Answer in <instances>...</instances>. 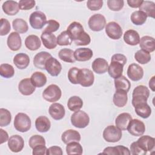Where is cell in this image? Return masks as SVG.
Returning <instances> with one entry per match:
<instances>
[{
  "mask_svg": "<svg viewBox=\"0 0 155 155\" xmlns=\"http://www.w3.org/2000/svg\"><path fill=\"white\" fill-rule=\"evenodd\" d=\"M67 31L76 45H87L91 42L90 35L84 31L82 25L78 22H71Z\"/></svg>",
  "mask_w": 155,
  "mask_h": 155,
  "instance_id": "obj_1",
  "label": "cell"
},
{
  "mask_svg": "<svg viewBox=\"0 0 155 155\" xmlns=\"http://www.w3.org/2000/svg\"><path fill=\"white\" fill-rule=\"evenodd\" d=\"M127 59L126 56L122 54H115L112 56L111 63L108 68V73L109 75L116 79L122 75L124 66L127 63Z\"/></svg>",
  "mask_w": 155,
  "mask_h": 155,
  "instance_id": "obj_2",
  "label": "cell"
},
{
  "mask_svg": "<svg viewBox=\"0 0 155 155\" xmlns=\"http://www.w3.org/2000/svg\"><path fill=\"white\" fill-rule=\"evenodd\" d=\"M15 128L21 133L28 131L31 126V119L29 116L24 113H18L14 119Z\"/></svg>",
  "mask_w": 155,
  "mask_h": 155,
  "instance_id": "obj_3",
  "label": "cell"
},
{
  "mask_svg": "<svg viewBox=\"0 0 155 155\" xmlns=\"http://www.w3.org/2000/svg\"><path fill=\"white\" fill-rule=\"evenodd\" d=\"M150 96L149 89L145 85L137 86L133 91L132 105L133 107L140 103L147 102Z\"/></svg>",
  "mask_w": 155,
  "mask_h": 155,
  "instance_id": "obj_4",
  "label": "cell"
},
{
  "mask_svg": "<svg viewBox=\"0 0 155 155\" xmlns=\"http://www.w3.org/2000/svg\"><path fill=\"white\" fill-rule=\"evenodd\" d=\"M90 122V117L87 113L82 110L75 111L71 116V124L78 128H85Z\"/></svg>",
  "mask_w": 155,
  "mask_h": 155,
  "instance_id": "obj_5",
  "label": "cell"
},
{
  "mask_svg": "<svg viewBox=\"0 0 155 155\" xmlns=\"http://www.w3.org/2000/svg\"><path fill=\"white\" fill-rule=\"evenodd\" d=\"M61 96V90L56 84H51L48 85L42 92L43 98L49 102L58 101L60 99Z\"/></svg>",
  "mask_w": 155,
  "mask_h": 155,
  "instance_id": "obj_6",
  "label": "cell"
},
{
  "mask_svg": "<svg viewBox=\"0 0 155 155\" xmlns=\"http://www.w3.org/2000/svg\"><path fill=\"white\" fill-rule=\"evenodd\" d=\"M122 130L114 125L107 127L103 131V137L108 142H117L122 138Z\"/></svg>",
  "mask_w": 155,
  "mask_h": 155,
  "instance_id": "obj_7",
  "label": "cell"
},
{
  "mask_svg": "<svg viewBox=\"0 0 155 155\" xmlns=\"http://www.w3.org/2000/svg\"><path fill=\"white\" fill-rule=\"evenodd\" d=\"M94 81V76L91 70L88 68L79 69L78 76V83L84 87L91 86Z\"/></svg>",
  "mask_w": 155,
  "mask_h": 155,
  "instance_id": "obj_8",
  "label": "cell"
},
{
  "mask_svg": "<svg viewBox=\"0 0 155 155\" xmlns=\"http://www.w3.org/2000/svg\"><path fill=\"white\" fill-rule=\"evenodd\" d=\"M47 22L45 15L41 11H35L30 16L29 22L34 29H41L47 24Z\"/></svg>",
  "mask_w": 155,
  "mask_h": 155,
  "instance_id": "obj_9",
  "label": "cell"
},
{
  "mask_svg": "<svg viewBox=\"0 0 155 155\" xmlns=\"http://www.w3.org/2000/svg\"><path fill=\"white\" fill-rule=\"evenodd\" d=\"M88 24L91 30L99 31L104 28L106 25V19L101 14H94L89 18Z\"/></svg>",
  "mask_w": 155,
  "mask_h": 155,
  "instance_id": "obj_10",
  "label": "cell"
},
{
  "mask_svg": "<svg viewBox=\"0 0 155 155\" xmlns=\"http://www.w3.org/2000/svg\"><path fill=\"white\" fill-rule=\"evenodd\" d=\"M127 130L132 136H140L145 133V126L142 121L134 119L130 122Z\"/></svg>",
  "mask_w": 155,
  "mask_h": 155,
  "instance_id": "obj_11",
  "label": "cell"
},
{
  "mask_svg": "<svg viewBox=\"0 0 155 155\" xmlns=\"http://www.w3.org/2000/svg\"><path fill=\"white\" fill-rule=\"evenodd\" d=\"M105 33L110 38L117 40L121 38L122 35V29L119 24L111 21L106 25Z\"/></svg>",
  "mask_w": 155,
  "mask_h": 155,
  "instance_id": "obj_12",
  "label": "cell"
},
{
  "mask_svg": "<svg viewBox=\"0 0 155 155\" xmlns=\"http://www.w3.org/2000/svg\"><path fill=\"white\" fill-rule=\"evenodd\" d=\"M45 68L47 71L52 76H58L62 70L61 63L52 56L47 61Z\"/></svg>",
  "mask_w": 155,
  "mask_h": 155,
  "instance_id": "obj_13",
  "label": "cell"
},
{
  "mask_svg": "<svg viewBox=\"0 0 155 155\" xmlns=\"http://www.w3.org/2000/svg\"><path fill=\"white\" fill-rule=\"evenodd\" d=\"M8 147L12 152H20L24 147V140L23 138L18 134L13 135L10 136L8 140Z\"/></svg>",
  "mask_w": 155,
  "mask_h": 155,
  "instance_id": "obj_14",
  "label": "cell"
},
{
  "mask_svg": "<svg viewBox=\"0 0 155 155\" xmlns=\"http://www.w3.org/2000/svg\"><path fill=\"white\" fill-rule=\"evenodd\" d=\"M128 77L133 81H138L143 76V70L139 65L133 63L130 64L127 69Z\"/></svg>",
  "mask_w": 155,
  "mask_h": 155,
  "instance_id": "obj_15",
  "label": "cell"
},
{
  "mask_svg": "<svg viewBox=\"0 0 155 155\" xmlns=\"http://www.w3.org/2000/svg\"><path fill=\"white\" fill-rule=\"evenodd\" d=\"M48 112L50 116L56 120L63 119L65 114V110L64 106L59 103L52 104L49 107Z\"/></svg>",
  "mask_w": 155,
  "mask_h": 155,
  "instance_id": "obj_16",
  "label": "cell"
},
{
  "mask_svg": "<svg viewBox=\"0 0 155 155\" xmlns=\"http://www.w3.org/2000/svg\"><path fill=\"white\" fill-rule=\"evenodd\" d=\"M139 146L145 151H150L153 150L155 145V139L154 137L148 135L140 136L136 141Z\"/></svg>",
  "mask_w": 155,
  "mask_h": 155,
  "instance_id": "obj_17",
  "label": "cell"
},
{
  "mask_svg": "<svg viewBox=\"0 0 155 155\" xmlns=\"http://www.w3.org/2000/svg\"><path fill=\"white\" fill-rule=\"evenodd\" d=\"M36 87L33 85L31 79L25 78L22 79L18 85V90L19 92L24 96H29L33 93Z\"/></svg>",
  "mask_w": 155,
  "mask_h": 155,
  "instance_id": "obj_18",
  "label": "cell"
},
{
  "mask_svg": "<svg viewBox=\"0 0 155 155\" xmlns=\"http://www.w3.org/2000/svg\"><path fill=\"white\" fill-rule=\"evenodd\" d=\"M7 44L12 51H18L22 45V40L19 34L17 32H12L7 38Z\"/></svg>",
  "mask_w": 155,
  "mask_h": 155,
  "instance_id": "obj_19",
  "label": "cell"
},
{
  "mask_svg": "<svg viewBox=\"0 0 155 155\" xmlns=\"http://www.w3.org/2000/svg\"><path fill=\"white\" fill-rule=\"evenodd\" d=\"M41 39L44 46L47 49H54L58 45L57 38L51 33L43 31L41 34Z\"/></svg>",
  "mask_w": 155,
  "mask_h": 155,
  "instance_id": "obj_20",
  "label": "cell"
},
{
  "mask_svg": "<svg viewBox=\"0 0 155 155\" xmlns=\"http://www.w3.org/2000/svg\"><path fill=\"white\" fill-rule=\"evenodd\" d=\"M93 55V51L89 48H79L74 51L75 60L79 62L89 61Z\"/></svg>",
  "mask_w": 155,
  "mask_h": 155,
  "instance_id": "obj_21",
  "label": "cell"
},
{
  "mask_svg": "<svg viewBox=\"0 0 155 155\" xmlns=\"http://www.w3.org/2000/svg\"><path fill=\"white\" fill-rule=\"evenodd\" d=\"M51 57V55L47 51H41L35 56L33 58V64L37 68L45 70V63Z\"/></svg>",
  "mask_w": 155,
  "mask_h": 155,
  "instance_id": "obj_22",
  "label": "cell"
},
{
  "mask_svg": "<svg viewBox=\"0 0 155 155\" xmlns=\"http://www.w3.org/2000/svg\"><path fill=\"white\" fill-rule=\"evenodd\" d=\"M81 138L80 133L78 131L72 129L65 131L61 136V140L65 144L71 142H79Z\"/></svg>",
  "mask_w": 155,
  "mask_h": 155,
  "instance_id": "obj_23",
  "label": "cell"
},
{
  "mask_svg": "<svg viewBox=\"0 0 155 155\" xmlns=\"http://www.w3.org/2000/svg\"><path fill=\"white\" fill-rule=\"evenodd\" d=\"M13 61L18 68L23 70L28 66L30 64V58L25 53H19L15 56Z\"/></svg>",
  "mask_w": 155,
  "mask_h": 155,
  "instance_id": "obj_24",
  "label": "cell"
},
{
  "mask_svg": "<svg viewBox=\"0 0 155 155\" xmlns=\"http://www.w3.org/2000/svg\"><path fill=\"white\" fill-rule=\"evenodd\" d=\"M102 154L110 155H129L130 154V151L127 147L123 145H117L105 148Z\"/></svg>",
  "mask_w": 155,
  "mask_h": 155,
  "instance_id": "obj_25",
  "label": "cell"
},
{
  "mask_svg": "<svg viewBox=\"0 0 155 155\" xmlns=\"http://www.w3.org/2000/svg\"><path fill=\"white\" fill-rule=\"evenodd\" d=\"M127 92L121 90H117L113 97V102L117 107H124L127 103Z\"/></svg>",
  "mask_w": 155,
  "mask_h": 155,
  "instance_id": "obj_26",
  "label": "cell"
},
{
  "mask_svg": "<svg viewBox=\"0 0 155 155\" xmlns=\"http://www.w3.org/2000/svg\"><path fill=\"white\" fill-rule=\"evenodd\" d=\"M139 46L142 50L151 53L155 50V41L154 38L149 36H144L140 39Z\"/></svg>",
  "mask_w": 155,
  "mask_h": 155,
  "instance_id": "obj_27",
  "label": "cell"
},
{
  "mask_svg": "<svg viewBox=\"0 0 155 155\" xmlns=\"http://www.w3.org/2000/svg\"><path fill=\"white\" fill-rule=\"evenodd\" d=\"M2 8L3 12L9 16H14L16 15L20 9L19 4L16 1L11 0L5 1L2 5Z\"/></svg>",
  "mask_w": 155,
  "mask_h": 155,
  "instance_id": "obj_28",
  "label": "cell"
},
{
  "mask_svg": "<svg viewBox=\"0 0 155 155\" xmlns=\"http://www.w3.org/2000/svg\"><path fill=\"white\" fill-rule=\"evenodd\" d=\"M93 70L97 74H104L107 72L108 68V62L104 58H98L92 63Z\"/></svg>",
  "mask_w": 155,
  "mask_h": 155,
  "instance_id": "obj_29",
  "label": "cell"
},
{
  "mask_svg": "<svg viewBox=\"0 0 155 155\" xmlns=\"http://www.w3.org/2000/svg\"><path fill=\"white\" fill-rule=\"evenodd\" d=\"M132 120L131 116L128 113L119 114L115 120L116 126L121 130H126L130 122Z\"/></svg>",
  "mask_w": 155,
  "mask_h": 155,
  "instance_id": "obj_30",
  "label": "cell"
},
{
  "mask_svg": "<svg viewBox=\"0 0 155 155\" xmlns=\"http://www.w3.org/2000/svg\"><path fill=\"white\" fill-rule=\"evenodd\" d=\"M125 42L130 45H137L140 42V36L137 31L134 30H128L124 35Z\"/></svg>",
  "mask_w": 155,
  "mask_h": 155,
  "instance_id": "obj_31",
  "label": "cell"
},
{
  "mask_svg": "<svg viewBox=\"0 0 155 155\" xmlns=\"http://www.w3.org/2000/svg\"><path fill=\"white\" fill-rule=\"evenodd\" d=\"M35 127L39 132L46 133L50 130L51 123L47 117L41 116L36 118L35 120Z\"/></svg>",
  "mask_w": 155,
  "mask_h": 155,
  "instance_id": "obj_32",
  "label": "cell"
},
{
  "mask_svg": "<svg viewBox=\"0 0 155 155\" xmlns=\"http://www.w3.org/2000/svg\"><path fill=\"white\" fill-rule=\"evenodd\" d=\"M136 113L140 117L147 119L149 117L151 114V109L147 102L140 103L134 107Z\"/></svg>",
  "mask_w": 155,
  "mask_h": 155,
  "instance_id": "obj_33",
  "label": "cell"
},
{
  "mask_svg": "<svg viewBox=\"0 0 155 155\" xmlns=\"http://www.w3.org/2000/svg\"><path fill=\"white\" fill-rule=\"evenodd\" d=\"M25 45L28 50L35 51L41 47V41L38 36L31 35L25 38Z\"/></svg>",
  "mask_w": 155,
  "mask_h": 155,
  "instance_id": "obj_34",
  "label": "cell"
},
{
  "mask_svg": "<svg viewBox=\"0 0 155 155\" xmlns=\"http://www.w3.org/2000/svg\"><path fill=\"white\" fill-rule=\"evenodd\" d=\"M33 85L35 87L41 88L47 83V77L45 74L40 71H36L32 74L30 78Z\"/></svg>",
  "mask_w": 155,
  "mask_h": 155,
  "instance_id": "obj_35",
  "label": "cell"
},
{
  "mask_svg": "<svg viewBox=\"0 0 155 155\" xmlns=\"http://www.w3.org/2000/svg\"><path fill=\"white\" fill-rule=\"evenodd\" d=\"M140 11L146 14L147 17L154 18L155 15V3L150 1H143L139 7Z\"/></svg>",
  "mask_w": 155,
  "mask_h": 155,
  "instance_id": "obj_36",
  "label": "cell"
},
{
  "mask_svg": "<svg viewBox=\"0 0 155 155\" xmlns=\"http://www.w3.org/2000/svg\"><path fill=\"white\" fill-rule=\"evenodd\" d=\"M114 86L116 90H121L128 92L131 87V83L124 76H121L114 79Z\"/></svg>",
  "mask_w": 155,
  "mask_h": 155,
  "instance_id": "obj_37",
  "label": "cell"
},
{
  "mask_svg": "<svg viewBox=\"0 0 155 155\" xmlns=\"http://www.w3.org/2000/svg\"><path fill=\"white\" fill-rule=\"evenodd\" d=\"M83 106V101L82 99L77 96H73L70 97L67 102V107L70 111H77Z\"/></svg>",
  "mask_w": 155,
  "mask_h": 155,
  "instance_id": "obj_38",
  "label": "cell"
},
{
  "mask_svg": "<svg viewBox=\"0 0 155 155\" xmlns=\"http://www.w3.org/2000/svg\"><path fill=\"white\" fill-rule=\"evenodd\" d=\"M59 58L64 62L68 63H74L76 60L74 56V51L69 48H62L58 53Z\"/></svg>",
  "mask_w": 155,
  "mask_h": 155,
  "instance_id": "obj_39",
  "label": "cell"
},
{
  "mask_svg": "<svg viewBox=\"0 0 155 155\" xmlns=\"http://www.w3.org/2000/svg\"><path fill=\"white\" fill-rule=\"evenodd\" d=\"M13 29L18 33H25L28 30L27 22L21 18H16L12 22Z\"/></svg>",
  "mask_w": 155,
  "mask_h": 155,
  "instance_id": "obj_40",
  "label": "cell"
},
{
  "mask_svg": "<svg viewBox=\"0 0 155 155\" xmlns=\"http://www.w3.org/2000/svg\"><path fill=\"white\" fill-rule=\"evenodd\" d=\"M130 18L133 24L136 25H141L146 22L147 16L143 12L137 10L131 13Z\"/></svg>",
  "mask_w": 155,
  "mask_h": 155,
  "instance_id": "obj_41",
  "label": "cell"
},
{
  "mask_svg": "<svg viewBox=\"0 0 155 155\" xmlns=\"http://www.w3.org/2000/svg\"><path fill=\"white\" fill-rule=\"evenodd\" d=\"M66 153L67 154H82L83 148L78 142H71L67 144Z\"/></svg>",
  "mask_w": 155,
  "mask_h": 155,
  "instance_id": "obj_42",
  "label": "cell"
},
{
  "mask_svg": "<svg viewBox=\"0 0 155 155\" xmlns=\"http://www.w3.org/2000/svg\"><path fill=\"white\" fill-rule=\"evenodd\" d=\"M134 59L140 64H146L151 61V55L148 52L141 49L135 53Z\"/></svg>",
  "mask_w": 155,
  "mask_h": 155,
  "instance_id": "obj_43",
  "label": "cell"
},
{
  "mask_svg": "<svg viewBox=\"0 0 155 155\" xmlns=\"http://www.w3.org/2000/svg\"><path fill=\"white\" fill-rule=\"evenodd\" d=\"M12 120V115L10 112L5 108L0 109V127H6L8 125Z\"/></svg>",
  "mask_w": 155,
  "mask_h": 155,
  "instance_id": "obj_44",
  "label": "cell"
},
{
  "mask_svg": "<svg viewBox=\"0 0 155 155\" xmlns=\"http://www.w3.org/2000/svg\"><path fill=\"white\" fill-rule=\"evenodd\" d=\"M0 74L5 78H10L15 74L13 67L8 64H2L0 65Z\"/></svg>",
  "mask_w": 155,
  "mask_h": 155,
  "instance_id": "obj_45",
  "label": "cell"
},
{
  "mask_svg": "<svg viewBox=\"0 0 155 155\" xmlns=\"http://www.w3.org/2000/svg\"><path fill=\"white\" fill-rule=\"evenodd\" d=\"M73 40L67 31L61 32L57 37V44L59 45H70L71 44Z\"/></svg>",
  "mask_w": 155,
  "mask_h": 155,
  "instance_id": "obj_46",
  "label": "cell"
},
{
  "mask_svg": "<svg viewBox=\"0 0 155 155\" xmlns=\"http://www.w3.org/2000/svg\"><path fill=\"white\" fill-rule=\"evenodd\" d=\"M29 146L31 148H34L35 147L38 145H45V140L44 137H42L41 135L35 134L32 136L30 139L28 141Z\"/></svg>",
  "mask_w": 155,
  "mask_h": 155,
  "instance_id": "obj_47",
  "label": "cell"
},
{
  "mask_svg": "<svg viewBox=\"0 0 155 155\" xmlns=\"http://www.w3.org/2000/svg\"><path fill=\"white\" fill-rule=\"evenodd\" d=\"M107 5L111 10L117 12L124 7V1L123 0H108Z\"/></svg>",
  "mask_w": 155,
  "mask_h": 155,
  "instance_id": "obj_48",
  "label": "cell"
},
{
  "mask_svg": "<svg viewBox=\"0 0 155 155\" xmlns=\"http://www.w3.org/2000/svg\"><path fill=\"white\" fill-rule=\"evenodd\" d=\"M11 30V26L9 21L5 18L1 19V27H0V35L5 36L7 35Z\"/></svg>",
  "mask_w": 155,
  "mask_h": 155,
  "instance_id": "obj_49",
  "label": "cell"
},
{
  "mask_svg": "<svg viewBox=\"0 0 155 155\" xmlns=\"http://www.w3.org/2000/svg\"><path fill=\"white\" fill-rule=\"evenodd\" d=\"M47 26L45 28L44 30L43 31L44 32H48V33L54 32L57 31L60 27L59 23L58 21L53 19L48 20L47 22Z\"/></svg>",
  "mask_w": 155,
  "mask_h": 155,
  "instance_id": "obj_50",
  "label": "cell"
},
{
  "mask_svg": "<svg viewBox=\"0 0 155 155\" xmlns=\"http://www.w3.org/2000/svg\"><path fill=\"white\" fill-rule=\"evenodd\" d=\"M79 69L77 67L71 68L68 72V78L69 81L73 84H78V76Z\"/></svg>",
  "mask_w": 155,
  "mask_h": 155,
  "instance_id": "obj_51",
  "label": "cell"
},
{
  "mask_svg": "<svg viewBox=\"0 0 155 155\" xmlns=\"http://www.w3.org/2000/svg\"><path fill=\"white\" fill-rule=\"evenodd\" d=\"M103 5L102 0H88L87 2V7L92 11L100 10Z\"/></svg>",
  "mask_w": 155,
  "mask_h": 155,
  "instance_id": "obj_52",
  "label": "cell"
},
{
  "mask_svg": "<svg viewBox=\"0 0 155 155\" xmlns=\"http://www.w3.org/2000/svg\"><path fill=\"white\" fill-rule=\"evenodd\" d=\"M18 4L21 10H28L33 8L35 6L36 2L33 0H21Z\"/></svg>",
  "mask_w": 155,
  "mask_h": 155,
  "instance_id": "obj_53",
  "label": "cell"
},
{
  "mask_svg": "<svg viewBox=\"0 0 155 155\" xmlns=\"http://www.w3.org/2000/svg\"><path fill=\"white\" fill-rule=\"evenodd\" d=\"M130 151V154L133 155H145L147 154V152L139 146L137 142H134L131 144Z\"/></svg>",
  "mask_w": 155,
  "mask_h": 155,
  "instance_id": "obj_54",
  "label": "cell"
},
{
  "mask_svg": "<svg viewBox=\"0 0 155 155\" xmlns=\"http://www.w3.org/2000/svg\"><path fill=\"white\" fill-rule=\"evenodd\" d=\"M62 154L63 152L62 148L58 146L50 147L47 150V155H62Z\"/></svg>",
  "mask_w": 155,
  "mask_h": 155,
  "instance_id": "obj_55",
  "label": "cell"
},
{
  "mask_svg": "<svg viewBox=\"0 0 155 155\" xmlns=\"http://www.w3.org/2000/svg\"><path fill=\"white\" fill-rule=\"evenodd\" d=\"M47 148L45 145H38L35 147L34 148H33V152L32 154L33 155H38V154H47Z\"/></svg>",
  "mask_w": 155,
  "mask_h": 155,
  "instance_id": "obj_56",
  "label": "cell"
},
{
  "mask_svg": "<svg viewBox=\"0 0 155 155\" xmlns=\"http://www.w3.org/2000/svg\"><path fill=\"white\" fill-rule=\"evenodd\" d=\"M142 0H128L127 3L131 8H139L142 4Z\"/></svg>",
  "mask_w": 155,
  "mask_h": 155,
  "instance_id": "obj_57",
  "label": "cell"
},
{
  "mask_svg": "<svg viewBox=\"0 0 155 155\" xmlns=\"http://www.w3.org/2000/svg\"><path fill=\"white\" fill-rule=\"evenodd\" d=\"M0 134H1V144H2L7 142L9 138H8V133L2 128L0 129Z\"/></svg>",
  "mask_w": 155,
  "mask_h": 155,
  "instance_id": "obj_58",
  "label": "cell"
},
{
  "mask_svg": "<svg viewBox=\"0 0 155 155\" xmlns=\"http://www.w3.org/2000/svg\"><path fill=\"white\" fill-rule=\"evenodd\" d=\"M154 78H155L154 76H153L149 81V87L153 91H155V89H154V88H155L154 87Z\"/></svg>",
  "mask_w": 155,
  "mask_h": 155,
  "instance_id": "obj_59",
  "label": "cell"
}]
</instances>
